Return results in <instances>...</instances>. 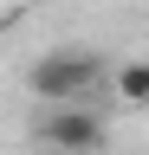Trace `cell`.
I'll return each instance as SVG.
<instances>
[{"instance_id":"cell-1","label":"cell","mask_w":149,"mask_h":155,"mask_svg":"<svg viewBox=\"0 0 149 155\" xmlns=\"http://www.w3.org/2000/svg\"><path fill=\"white\" fill-rule=\"evenodd\" d=\"M104 78H110V65L97 52H46V58H32L26 84H32V97H46V104H84Z\"/></svg>"},{"instance_id":"cell-2","label":"cell","mask_w":149,"mask_h":155,"mask_svg":"<svg viewBox=\"0 0 149 155\" xmlns=\"http://www.w3.org/2000/svg\"><path fill=\"white\" fill-rule=\"evenodd\" d=\"M32 136L46 149H59V155H97L110 129H104V110H91V104H46Z\"/></svg>"},{"instance_id":"cell-3","label":"cell","mask_w":149,"mask_h":155,"mask_svg":"<svg viewBox=\"0 0 149 155\" xmlns=\"http://www.w3.org/2000/svg\"><path fill=\"white\" fill-rule=\"evenodd\" d=\"M110 84H117L123 104H143V97H149V65H143V58H123V65L110 71Z\"/></svg>"}]
</instances>
